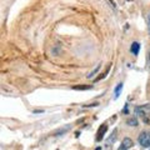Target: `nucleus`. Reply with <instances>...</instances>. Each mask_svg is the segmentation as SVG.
<instances>
[{"label": "nucleus", "mask_w": 150, "mask_h": 150, "mask_svg": "<svg viewBox=\"0 0 150 150\" xmlns=\"http://www.w3.org/2000/svg\"><path fill=\"white\" fill-rule=\"evenodd\" d=\"M135 115L142 119L144 123H150V104H144L135 108Z\"/></svg>", "instance_id": "f257e3e1"}, {"label": "nucleus", "mask_w": 150, "mask_h": 150, "mask_svg": "<svg viewBox=\"0 0 150 150\" xmlns=\"http://www.w3.org/2000/svg\"><path fill=\"white\" fill-rule=\"evenodd\" d=\"M138 142L143 148H150V133L143 131V133L139 135Z\"/></svg>", "instance_id": "f03ea898"}, {"label": "nucleus", "mask_w": 150, "mask_h": 150, "mask_svg": "<svg viewBox=\"0 0 150 150\" xmlns=\"http://www.w3.org/2000/svg\"><path fill=\"white\" fill-rule=\"evenodd\" d=\"M133 145H134V142L131 140L130 138H125L123 142H121V145L119 146L120 150H126V149H130V148H133Z\"/></svg>", "instance_id": "7ed1b4c3"}, {"label": "nucleus", "mask_w": 150, "mask_h": 150, "mask_svg": "<svg viewBox=\"0 0 150 150\" xmlns=\"http://www.w3.org/2000/svg\"><path fill=\"white\" fill-rule=\"evenodd\" d=\"M106 130H108V126L105 124H103L99 130H98V133H96V142H100V140L104 139V135L106 133Z\"/></svg>", "instance_id": "20e7f679"}, {"label": "nucleus", "mask_w": 150, "mask_h": 150, "mask_svg": "<svg viewBox=\"0 0 150 150\" xmlns=\"http://www.w3.org/2000/svg\"><path fill=\"white\" fill-rule=\"evenodd\" d=\"M139 50H140V44L137 43V41H134V43L130 45V51H131V53H133L135 56H137V55L139 54Z\"/></svg>", "instance_id": "39448f33"}, {"label": "nucleus", "mask_w": 150, "mask_h": 150, "mask_svg": "<svg viewBox=\"0 0 150 150\" xmlns=\"http://www.w3.org/2000/svg\"><path fill=\"white\" fill-rule=\"evenodd\" d=\"M121 90H123V84L120 83V84H118V86H116V89H115V95H114L115 99H118V98H119Z\"/></svg>", "instance_id": "423d86ee"}, {"label": "nucleus", "mask_w": 150, "mask_h": 150, "mask_svg": "<svg viewBox=\"0 0 150 150\" xmlns=\"http://www.w3.org/2000/svg\"><path fill=\"white\" fill-rule=\"evenodd\" d=\"M126 123H128L129 125H131V126H137L138 125V120L137 119H128V121H126Z\"/></svg>", "instance_id": "0eeeda50"}, {"label": "nucleus", "mask_w": 150, "mask_h": 150, "mask_svg": "<svg viewBox=\"0 0 150 150\" xmlns=\"http://www.w3.org/2000/svg\"><path fill=\"white\" fill-rule=\"evenodd\" d=\"M99 68H100V65H99V67H98V68H95V69H94V70H93V73H90V74H89V75H88V78H91V76H93V75H94V74H95V73L98 71V70H99Z\"/></svg>", "instance_id": "6e6552de"}, {"label": "nucleus", "mask_w": 150, "mask_h": 150, "mask_svg": "<svg viewBox=\"0 0 150 150\" xmlns=\"http://www.w3.org/2000/svg\"><path fill=\"white\" fill-rule=\"evenodd\" d=\"M89 88H91V86H74L75 90H79V89H81L83 90V89H89Z\"/></svg>", "instance_id": "1a4fd4ad"}, {"label": "nucleus", "mask_w": 150, "mask_h": 150, "mask_svg": "<svg viewBox=\"0 0 150 150\" xmlns=\"http://www.w3.org/2000/svg\"><path fill=\"white\" fill-rule=\"evenodd\" d=\"M148 30H149V34H150V14L148 15Z\"/></svg>", "instance_id": "9d476101"}, {"label": "nucleus", "mask_w": 150, "mask_h": 150, "mask_svg": "<svg viewBox=\"0 0 150 150\" xmlns=\"http://www.w3.org/2000/svg\"><path fill=\"white\" fill-rule=\"evenodd\" d=\"M149 55H150V53H149ZM149 59H150V56H149Z\"/></svg>", "instance_id": "9b49d317"}]
</instances>
